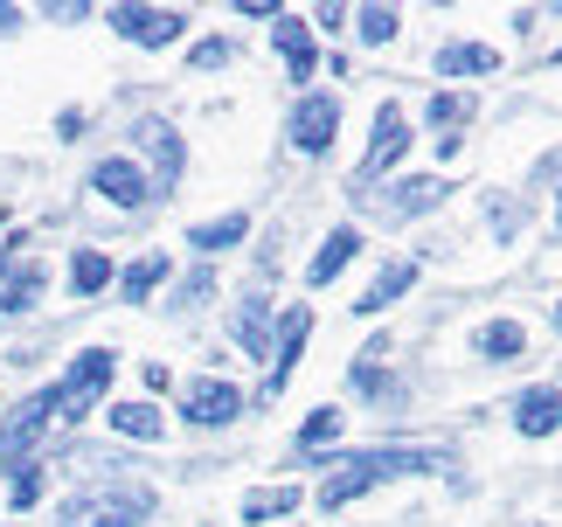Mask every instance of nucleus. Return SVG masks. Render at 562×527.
Wrapping results in <instances>:
<instances>
[{
    "label": "nucleus",
    "instance_id": "4be33fe9",
    "mask_svg": "<svg viewBox=\"0 0 562 527\" xmlns=\"http://www.w3.org/2000/svg\"><path fill=\"white\" fill-rule=\"evenodd\" d=\"M292 507H299V486H265V493L244 500V520H278V514H292Z\"/></svg>",
    "mask_w": 562,
    "mask_h": 527
},
{
    "label": "nucleus",
    "instance_id": "a878e982",
    "mask_svg": "<svg viewBox=\"0 0 562 527\" xmlns=\"http://www.w3.org/2000/svg\"><path fill=\"white\" fill-rule=\"evenodd\" d=\"M160 278H167V257H139L133 271H125V299H146Z\"/></svg>",
    "mask_w": 562,
    "mask_h": 527
},
{
    "label": "nucleus",
    "instance_id": "5701e85b",
    "mask_svg": "<svg viewBox=\"0 0 562 527\" xmlns=\"http://www.w3.org/2000/svg\"><path fill=\"white\" fill-rule=\"evenodd\" d=\"M480 355L486 361H514V355H521V326H514V319H493L486 334H480Z\"/></svg>",
    "mask_w": 562,
    "mask_h": 527
},
{
    "label": "nucleus",
    "instance_id": "f3484780",
    "mask_svg": "<svg viewBox=\"0 0 562 527\" xmlns=\"http://www.w3.org/2000/svg\"><path fill=\"white\" fill-rule=\"evenodd\" d=\"M112 430H119V437H146V445H154V437L167 430V416H160L154 403H119V410H112Z\"/></svg>",
    "mask_w": 562,
    "mask_h": 527
},
{
    "label": "nucleus",
    "instance_id": "f257e3e1",
    "mask_svg": "<svg viewBox=\"0 0 562 527\" xmlns=\"http://www.w3.org/2000/svg\"><path fill=\"white\" fill-rule=\"evenodd\" d=\"M438 458L430 451H409V445H382V451H355V458H334V472H327V486H319V507H348V500H361L369 486H382V479H396V472H430Z\"/></svg>",
    "mask_w": 562,
    "mask_h": 527
},
{
    "label": "nucleus",
    "instance_id": "6ab92c4d",
    "mask_svg": "<svg viewBox=\"0 0 562 527\" xmlns=\"http://www.w3.org/2000/svg\"><path fill=\"white\" fill-rule=\"evenodd\" d=\"M236 340H244V355H271V319H265V299H250L244 313H236Z\"/></svg>",
    "mask_w": 562,
    "mask_h": 527
},
{
    "label": "nucleus",
    "instance_id": "aec40b11",
    "mask_svg": "<svg viewBox=\"0 0 562 527\" xmlns=\"http://www.w3.org/2000/svg\"><path fill=\"white\" fill-rule=\"evenodd\" d=\"M70 284H77L83 299H91V292H104V284H112V257H104V250H77V264H70Z\"/></svg>",
    "mask_w": 562,
    "mask_h": 527
},
{
    "label": "nucleus",
    "instance_id": "1a4fd4ad",
    "mask_svg": "<svg viewBox=\"0 0 562 527\" xmlns=\"http://www.w3.org/2000/svg\"><path fill=\"white\" fill-rule=\"evenodd\" d=\"M133 139H139V153H154V194H167L181 181V139L167 132L160 119H146V125H133Z\"/></svg>",
    "mask_w": 562,
    "mask_h": 527
},
{
    "label": "nucleus",
    "instance_id": "9b49d317",
    "mask_svg": "<svg viewBox=\"0 0 562 527\" xmlns=\"http://www.w3.org/2000/svg\"><path fill=\"white\" fill-rule=\"evenodd\" d=\"M181 410H188V424H209V430H215V424H229V416L244 410V395H236L229 382H194V389L181 395Z\"/></svg>",
    "mask_w": 562,
    "mask_h": 527
},
{
    "label": "nucleus",
    "instance_id": "7c9ffc66",
    "mask_svg": "<svg viewBox=\"0 0 562 527\" xmlns=\"http://www.w3.org/2000/svg\"><path fill=\"white\" fill-rule=\"evenodd\" d=\"M14 21H21V14H14V8H0V35H8V29H14Z\"/></svg>",
    "mask_w": 562,
    "mask_h": 527
},
{
    "label": "nucleus",
    "instance_id": "423d86ee",
    "mask_svg": "<svg viewBox=\"0 0 562 527\" xmlns=\"http://www.w3.org/2000/svg\"><path fill=\"white\" fill-rule=\"evenodd\" d=\"M112 29H119L125 42L160 49V42H175V35L188 29V14H175V8H112Z\"/></svg>",
    "mask_w": 562,
    "mask_h": 527
},
{
    "label": "nucleus",
    "instance_id": "dca6fc26",
    "mask_svg": "<svg viewBox=\"0 0 562 527\" xmlns=\"http://www.w3.org/2000/svg\"><path fill=\"white\" fill-rule=\"evenodd\" d=\"M355 250H361V236H355V229H334L327 244H319V257H313V284H334L340 271H348Z\"/></svg>",
    "mask_w": 562,
    "mask_h": 527
},
{
    "label": "nucleus",
    "instance_id": "f03ea898",
    "mask_svg": "<svg viewBox=\"0 0 562 527\" xmlns=\"http://www.w3.org/2000/svg\"><path fill=\"white\" fill-rule=\"evenodd\" d=\"M146 514H154V493H146V486H112V493H77L70 507H63V520H70V527H139Z\"/></svg>",
    "mask_w": 562,
    "mask_h": 527
},
{
    "label": "nucleus",
    "instance_id": "2eb2a0df",
    "mask_svg": "<svg viewBox=\"0 0 562 527\" xmlns=\"http://www.w3.org/2000/svg\"><path fill=\"white\" fill-rule=\"evenodd\" d=\"M514 410H521V430H528V437H549V430H562V395H555V389H528Z\"/></svg>",
    "mask_w": 562,
    "mask_h": 527
},
{
    "label": "nucleus",
    "instance_id": "c85d7f7f",
    "mask_svg": "<svg viewBox=\"0 0 562 527\" xmlns=\"http://www.w3.org/2000/svg\"><path fill=\"white\" fill-rule=\"evenodd\" d=\"M8 500H14V507H35V500H42V472H35V466H14Z\"/></svg>",
    "mask_w": 562,
    "mask_h": 527
},
{
    "label": "nucleus",
    "instance_id": "9d476101",
    "mask_svg": "<svg viewBox=\"0 0 562 527\" xmlns=\"http://www.w3.org/2000/svg\"><path fill=\"white\" fill-rule=\"evenodd\" d=\"M91 188L104 194V202H119V209H139L146 194H154V181L133 167V160H98V173H91Z\"/></svg>",
    "mask_w": 562,
    "mask_h": 527
},
{
    "label": "nucleus",
    "instance_id": "20e7f679",
    "mask_svg": "<svg viewBox=\"0 0 562 527\" xmlns=\"http://www.w3.org/2000/svg\"><path fill=\"white\" fill-rule=\"evenodd\" d=\"M403 153H409V125H403V104H382V112H375V146L361 153L355 181H361V188H369V181H382V173L396 167Z\"/></svg>",
    "mask_w": 562,
    "mask_h": 527
},
{
    "label": "nucleus",
    "instance_id": "ddd939ff",
    "mask_svg": "<svg viewBox=\"0 0 562 527\" xmlns=\"http://www.w3.org/2000/svg\"><path fill=\"white\" fill-rule=\"evenodd\" d=\"M493 70H501V56H493L486 42H451L438 56V77H493Z\"/></svg>",
    "mask_w": 562,
    "mask_h": 527
},
{
    "label": "nucleus",
    "instance_id": "cd10ccee",
    "mask_svg": "<svg viewBox=\"0 0 562 527\" xmlns=\"http://www.w3.org/2000/svg\"><path fill=\"white\" fill-rule=\"evenodd\" d=\"M355 21H361V35H369V42H389V35H396V8H361Z\"/></svg>",
    "mask_w": 562,
    "mask_h": 527
},
{
    "label": "nucleus",
    "instance_id": "2f4dec72",
    "mask_svg": "<svg viewBox=\"0 0 562 527\" xmlns=\"http://www.w3.org/2000/svg\"><path fill=\"white\" fill-rule=\"evenodd\" d=\"M555 319H562V313H555Z\"/></svg>",
    "mask_w": 562,
    "mask_h": 527
},
{
    "label": "nucleus",
    "instance_id": "7ed1b4c3",
    "mask_svg": "<svg viewBox=\"0 0 562 527\" xmlns=\"http://www.w3.org/2000/svg\"><path fill=\"white\" fill-rule=\"evenodd\" d=\"M104 382H112V355L104 347H91V355H77V368L63 375L49 395H56V416L63 424H77V416H91V403L104 395Z\"/></svg>",
    "mask_w": 562,
    "mask_h": 527
},
{
    "label": "nucleus",
    "instance_id": "0eeeda50",
    "mask_svg": "<svg viewBox=\"0 0 562 527\" xmlns=\"http://www.w3.org/2000/svg\"><path fill=\"white\" fill-rule=\"evenodd\" d=\"M49 424H56V395H29V403L8 416V430H0V451H8V458H29V445Z\"/></svg>",
    "mask_w": 562,
    "mask_h": 527
},
{
    "label": "nucleus",
    "instance_id": "a211bd4d",
    "mask_svg": "<svg viewBox=\"0 0 562 527\" xmlns=\"http://www.w3.org/2000/svg\"><path fill=\"white\" fill-rule=\"evenodd\" d=\"M278 49H285V63H292V77H313V35H306V21L278 14Z\"/></svg>",
    "mask_w": 562,
    "mask_h": 527
},
{
    "label": "nucleus",
    "instance_id": "412c9836",
    "mask_svg": "<svg viewBox=\"0 0 562 527\" xmlns=\"http://www.w3.org/2000/svg\"><path fill=\"white\" fill-rule=\"evenodd\" d=\"M244 215H223V223H194V236H188V244L194 250H229V244H244Z\"/></svg>",
    "mask_w": 562,
    "mask_h": 527
},
{
    "label": "nucleus",
    "instance_id": "c756f323",
    "mask_svg": "<svg viewBox=\"0 0 562 527\" xmlns=\"http://www.w3.org/2000/svg\"><path fill=\"white\" fill-rule=\"evenodd\" d=\"M194 70H223V63H229V42H194Z\"/></svg>",
    "mask_w": 562,
    "mask_h": 527
},
{
    "label": "nucleus",
    "instance_id": "f8f14e48",
    "mask_svg": "<svg viewBox=\"0 0 562 527\" xmlns=\"http://www.w3.org/2000/svg\"><path fill=\"white\" fill-rule=\"evenodd\" d=\"M306 334H313V305H292L285 319H278V368H271V389H285L292 382V368H299V347H306Z\"/></svg>",
    "mask_w": 562,
    "mask_h": 527
},
{
    "label": "nucleus",
    "instance_id": "393cba45",
    "mask_svg": "<svg viewBox=\"0 0 562 527\" xmlns=\"http://www.w3.org/2000/svg\"><path fill=\"white\" fill-rule=\"evenodd\" d=\"M340 437V410H319V416H306V430H299V451H327Z\"/></svg>",
    "mask_w": 562,
    "mask_h": 527
},
{
    "label": "nucleus",
    "instance_id": "6e6552de",
    "mask_svg": "<svg viewBox=\"0 0 562 527\" xmlns=\"http://www.w3.org/2000/svg\"><path fill=\"white\" fill-rule=\"evenodd\" d=\"M334 125H340V104H334V98H299V112H292V146L327 153V146H334Z\"/></svg>",
    "mask_w": 562,
    "mask_h": 527
},
{
    "label": "nucleus",
    "instance_id": "b1692460",
    "mask_svg": "<svg viewBox=\"0 0 562 527\" xmlns=\"http://www.w3.org/2000/svg\"><path fill=\"white\" fill-rule=\"evenodd\" d=\"M465 119H480V98H465V91L430 98V125H465Z\"/></svg>",
    "mask_w": 562,
    "mask_h": 527
},
{
    "label": "nucleus",
    "instance_id": "39448f33",
    "mask_svg": "<svg viewBox=\"0 0 562 527\" xmlns=\"http://www.w3.org/2000/svg\"><path fill=\"white\" fill-rule=\"evenodd\" d=\"M42 257L35 250H0V313H29L42 299Z\"/></svg>",
    "mask_w": 562,
    "mask_h": 527
},
{
    "label": "nucleus",
    "instance_id": "4468645a",
    "mask_svg": "<svg viewBox=\"0 0 562 527\" xmlns=\"http://www.w3.org/2000/svg\"><path fill=\"white\" fill-rule=\"evenodd\" d=\"M409 278H417V264H389V271H382V278L369 284V292H361V299H355V313H361V319H369V313H382V305H396V299L409 292Z\"/></svg>",
    "mask_w": 562,
    "mask_h": 527
},
{
    "label": "nucleus",
    "instance_id": "bb28decb",
    "mask_svg": "<svg viewBox=\"0 0 562 527\" xmlns=\"http://www.w3.org/2000/svg\"><path fill=\"white\" fill-rule=\"evenodd\" d=\"M445 194V181H409L403 194H396V215H417V209H430Z\"/></svg>",
    "mask_w": 562,
    "mask_h": 527
}]
</instances>
